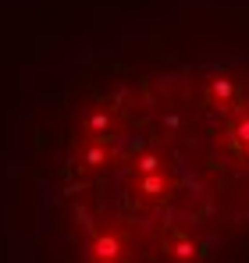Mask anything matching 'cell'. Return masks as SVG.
I'll list each match as a JSON object with an SVG mask.
<instances>
[{
  "label": "cell",
  "instance_id": "obj_1",
  "mask_svg": "<svg viewBox=\"0 0 249 263\" xmlns=\"http://www.w3.org/2000/svg\"><path fill=\"white\" fill-rule=\"evenodd\" d=\"M93 256H100V260H114V256H121V242L118 238H96V246H93Z\"/></svg>",
  "mask_w": 249,
  "mask_h": 263
}]
</instances>
